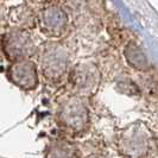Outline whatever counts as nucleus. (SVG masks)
Masks as SVG:
<instances>
[{"instance_id":"f257e3e1","label":"nucleus","mask_w":158,"mask_h":158,"mask_svg":"<svg viewBox=\"0 0 158 158\" xmlns=\"http://www.w3.org/2000/svg\"><path fill=\"white\" fill-rule=\"evenodd\" d=\"M12 79L17 85L25 88H32L36 85L37 76L32 62H19L11 69Z\"/></svg>"},{"instance_id":"f03ea898","label":"nucleus","mask_w":158,"mask_h":158,"mask_svg":"<svg viewBox=\"0 0 158 158\" xmlns=\"http://www.w3.org/2000/svg\"><path fill=\"white\" fill-rule=\"evenodd\" d=\"M7 47V52L11 57L15 58H23L24 56H26L27 51H30L31 43L30 40H25L23 37H15L11 40H7L6 43Z\"/></svg>"}]
</instances>
